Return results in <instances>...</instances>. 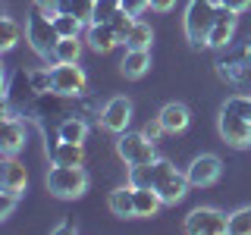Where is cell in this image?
I'll return each mask as SVG.
<instances>
[{
  "instance_id": "cell-2",
  "label": "cell",
  "mask_w": 251,
  "mask_h": 235,
  "mask_svg": "<svg viewBox=\"0 0 251 235\" xmlns=\"http://www.w3.org/2000/svg\"><path fill=\"white\" fill-rule=\"evenodd\" d=\"M25 38L31 44V50L38 53L41 60L47 63H57V44H60V31L53 25V16L44 13V10H31L28 13V22H25Z\"/></svg>"
},
{
  "instance_id": "cell-32",
  "label": "cell",
  "mask_w": 251,
  "mask_h": 235,
  "mask_svg": "<svg viewBox=\"0 0 251 235\" xmlns=\"http://www.w3.org/2000/svg\"><path fill=\"white\" fill-rule=\"evenodd\" d=\"M28 75H31V85H35L38 94L53 91V75H50V69H35V72H28Z\"/></svg>"
},
{
  "instance_id": "cell-7",
  "label": "cell",
  "mask_w": 251,
  "mask_h": 235,
  "mask_svg": "<svg viewBox=\"0 0 251 235\" xmlns=\"http://www.w3.org/2000/svg\"><path fill=\"white\" fill-rule=\"evenodd\" d=\"M50 75H53V91L63 97H82L88 91V75L82 72L78 63H57Z\"/></svg>"
},
{
  "instance_id": "cell-25",
  "label": "cell",
  "mask_w": 251,
  "mask_h": 235,
  "mask_svg": "<svg viewBox=\"0 0 251 235\" xmlns=\"http://www.w3.org/2000/svg\"><path fill=\"white\" fill-rule=\"evenodd\" d=\"M0 31H3V35H0V50H3V53L13 50L16 41H19V35H22V28L16 25L10 16H3V19H0Z\"/></svg>"
},
{
  "instance_id": "cell-38",
  "label": "cell",
  "mask_w": 251,
  "mask_h": 235,
  "mask_svg": "<svg viewBox=\"0 0 251 235\" xmlns=\"http://www.w3.org/2000/svg\"><path fill=\"white\" fill-rule=\"evenodd\" d=\"M35 6L38 10H44V13H57V6H60V0H35Z\"/></svg>"
},
{
  "instance_id": "cell-18",
  "label": "cell",
  "mask_w": 251,
  "mask_h": 235,
  "mask_svg": "<svg viewBox=\"0 0 251 235\" xmlns=\"http://www.w3.org/2000/svg\"><path fill=\"white\" fill-rule=\"evenodd\" d=\"M110 210H113V216H120V219L135 216V188L132 185L113 188V191H110Z\"/></svg>"
},
{
  "instance_id": "cell-9",
  "label": "cell",
  "mask_w": 251,
  "mask_h": 235,
  "mask_svg": "<svg viewBox=\"0 0 251 235\" xmlns=\"http://www.w3.org/2000/svg\"><path fill=\"white\" fill-rule=\"evenodd\" d=\"M185 176H188V185L192 188H210L223 176V160H220L217 154H201V157L192 160V166L185 169Z\"/></svg>"
},
{
  "instance_id": "cell-20",
  "label": "cell",
  "mask_w": 251,
  "mask_h": 235,
  "mask_svg": "<svg viewBox=\"0 0 251 235\" xmlns=\"http://www.w3.org/2000/svg\"><path fill=\"white\" fill-rule=\"evenodd\" d=\"M57 138L63 141H75V144H85V138H88V122H85V116H66V119H60L57 125Z\"/></svg>"
},
{
  "instance_id": "cell-15",
  "label": "cell",
  "mask_w": 251,
  "mask_h": 235,
  "mask_svg": "<svg viewBox=\"0 0 251 235\" xmlns=\"http://www.w3.org/2000/svg\"><path fill=\"white\" fill-rule=\"evenodd\" d=\"M116 44H123V41H120V35L113 31L110 22H91V28H88V47H91L94 53H110Z\"/></svg>"
},
{
  "instance_id": "cell-22",
  "label": "cell",
  "mask_w": 251,
  "mask_h": 235,
  "mask_svg": "<svg viewBox=\"0 0 251 235\" xmlns=\"http://www.w3.org/2000/svg\"><path fill=\"white\" fill-rule=\"evenodd\" d=\"M151 41H154V31L148 22H138L135 19V25H132L129 31V38H126V50H151Z\"/></svg>"
},
{
  "instance_id": "cell-21",
  "label": "cell",
  "mask_w": 251,
  "mask_h": 235,
  "mask_svg": "<svg viewBox=\"0 0 251 235\" xmlns=\"http://www.w3.org/2000/svg\"><path fill=\"white\" fill-rule=\"evenodd\" d=\"M160 207H163V198L154 188H135V216H157Z\"/></svg>"
},
{
  "instance_id": "cell-35",
  "label": "cell",
  "mask_w": 251,
  "mask_h": 235,
  "mask_svg": "<svg viewBox=\"0 0 251 235\" xmlns=\"http://www.w3.org/2000/svg\"><path fill=\"white\" fill-rule=\"evenodd\" d=\"M148 6H151V0H123V10L129 16H135V19L148 10Z\"/></svg>"
},
{
  "instance_id": "cell-34",
  "label": "cell",
  "mask_w": 251,
  "mask_h": 235,
  "mask_svg": "<svg viewBox=\"0 0 251 235\" xmlns=\"http://www.w3.org/2000/svg\"><path fill=\"white\" fill-rule=\"evenodd\" d=\"M141 135H145V138H151V141H160V135H167V129H163L160 116H154L151 122H145V129H141Z\"/></svg>"
},
{
  "instance_id": "cell-13",
  "label": "cell",
  "mask_w": 251,
  "mask_h": 235,
  "mask_svg": "<svg viewBox=\"0 0 251 235\" xmlns=\"http://www.w3.org/2000/svg\"><path fill=\"white\" fill-rule=\"evenodd\" d=\"M47 157H50V166H82L85 147L75 144V141L53 138V141H47Z\"/></svg>"
},
{
  "instance_id": "cell-30",
  "label": "cell",
  "mask_w": 251,
  "mask_h": 235,
  "mask_svg": "<svg viewBox=\"0 0 251 235\" xmlns=\"http://www.w3.org/2000/svg\"><path fill=\"white\" fill-rule=\"evenodd\" d=\"M223 110L242 116V119H251V94H232V97L223 104Z\"/></svg>"
},
{
  "instance_id": "cell-24",
  "label": "cell",
  "mask_w": 251,
  "mask_h": 235,
  "mask_svg": "<svg viewBox=\"0 0 251 235\" xmlns=\"http://www.w3.org/2000/svg\"><path fill=\"white\" fill-rule=\"evenodd\" d=\"M53 25H57L60 38H78L82 35V19H75V16H66V13H53Z\"/></svg>"
},
{
  "instance_id": "cell-11",
  "label": "cell",
  "mask_w": 251,
  "mask_h": 235,
  "mask_svg": "<svg viewBox=\"0 0 251 235\" xmlns=\"http://www.w3.org/2000/svg\"><path fill=\"white\" fill-rule=\"evenodd\" d=\"M132 122V100L129 97H110L100 110V125L113 135H123Z\"/></svg>"
},
{
  "instance_id": "cell-23",
  "label": "cell",
  "mask_w": 251,
  "mask_h": 235,
  "mask_svg": "<svg viewBox=\"0 0 251 235\" xmlns=\"http://www.w3.org/2000/svg\"><path fill=\"white\" fill-rule=\"evenodd\" d=\"M57 13L75 16V19H82V22H88V25H91V16H94V0H60Z\"/></svg>"
},
{
  "instance_id": "cell-36",
  "label": "cell",
  "mask_w": 251,
  "mask_h": 235,
  "mask_svg": "<svg viewBox=\"0 0 251 235\" xmlns=\"http://www.w3.org/2000/svg\"><path fill=\"white\" fill-rule=\"evenodd\" d=\"M220 6H226V10H232V13H245L251 6V0H220Z\"/></svg>"
},
{
  "instance_id": "cell-28",
  "label": "cell",
  "mask_w": 251,
  "mask_h": 235,
  "mask_svg": "<svg viewBox=\"0 0 251 235\" xmlns=\"http://www.w3.org/2000/svg\"><path fill=\"white\" fill-rule=\"evenodd\" d=\"M129 185H135V188H154V163L129 166Z\"/></svg>"
},
{
  "instance_id": "cell-12",
  "label": "cell",
  "mask_w": 251,
  "mask_h": 235,
  "mask_svg": "<svg viewBox=\"0 0 251 235\" xmlns=\"http://www.w3.org/2000/svg\"><path fill=\"white\" fill-rule=\"evenodd\" d=\"M235 25H239V13L226 10V6L217 3V16H214V28H210V38H207V47H223L232 44V35H235Z\"/></svg>"
},
{
  "instance_id": "cell-1",
  "label": "cell",
  "mask_w": 251,
  "mask_h": 235,
  "mask_svg": "<svg viewBox=\"0 0 251 235\" xmlns=\"http://www.w3.org/2000/svg\"><path fill=\"white\" fill-rule=\"evenodd\" d=\"M41 94L35 91L31 85V75L25 69H16L6 82V91H3V116H19V119H31L35 116V104Z\"/></svg>"
},
{
  "instance_id": "cell-4",
  "label": "cell",
  "mask_w": 251,
  "mask_h": 235,
  "mask_svg": "<svg viewBox=\"0 0 251 235\" xmlns=\"http://www.w3.org/2000/svg\"><path fill=\"white\" fill-rule=\"evenodd\" d=\"M214 16L217 6L210 0H188L185 10V38L192 47H204L210 38V28H214Z\"/></svg>"
},
{
  "instance_id": "cell-33",
  "label": "cell",
  "mask_w": 251,
  "mask_h": 235,
  "mask_svg": "<svg viewBox=\"0 0 251 235\" xmlns=\"http://www.w3.org/2000/svg\"><path fill=\"white\" fill-rule=\"evenodd\" d=\"M16 204H19V191H0V219H10Z\"/></svg>"
},
{
  "instance_id": "cell-3",
  "label": "cell",
  "mask_w": 251,
  "mask_h": 235,
  "mask_svg": "<svg viewBox=\"0 0 251 235\" xmlns=\"http://www.w3.org/2000/svg\"><path fill=\"white\" fill-rule=\"evenodd\" d=\"M88 182L91 179L82 166H50V172H47V191L63 201L82 198L88 191Z\"/></svg>"
},
{
  "instance_id": "cell-10",
  "label": "cell",
  "mask_w": 251,
  "mask_h": 235,
  "mask_svg": "<svg viewBox=\"0 0 251 235\" xmlns=\"http://www.w3.org/2000/svg\"><path fill=\"white\" fill-rule=\"evenodd\" d=\"M220 138L229 147H251V119H242L229 110H220Z\"/></svg>"
},
{
  "instance_id": "cell-29",
  "label": "cell",
  "mask_w": 251,
  "mask_h": 235,
  "mask_svg": "<svg viewBox=\"0 0 251 235\" xmlns=\"http://www.w3.org/2000/svg\"><path fill=\"white\" fill-rule=\"evenodd\" d=\"M116 10H123V0H94V16H91V22H110Z\"/></svg>"
},
{
  "instance_id": "cell-37",
  "label": "cell",
  "mask_w": 251,
  "mask_h": 235,
  "mask_svg": "<svg viewBox=\"0 0 251 235\" xmlns=\"http://www.w3.org/2000/svg\"><path fill=\"white\" fill-rule=\"evenodd\" d=\"M176 6V0H151V10L154 13H170Z\"/></svg>"
},
{
  "instance_id": "cell-16",
  "label": "cell",
  "mask_w": 251,
  "mask_h": 235,
  "mask_svg": "<svg viewBox=\"0 0 251 235\" xmlns=\"http://www.w3.org/2000/svg\"><path fill=\"white\" fill-rule=\"evenodd\" d=\"M0 185H3V191H25L28 185V176H25V166L22 163H16L13 157H6L3 160V169H0Z\"/></svg>"
},
{
  "instance_id": "cell-14",
  "label": "cell",
  "mask_w": 251,
  "mask_h": 235,
  "mask_svg": "<svg viewBox=\"0 0 251 235\" xmlns=\"http://www.w3.org/2000/svg\"><path fill=\"white\" fill-rule=\"evenodd\" d=\"M22 147H25V122L19 116H3V138H0L3 157H16Z\"/></svg>"
},
{
  "instance_id": "cell-31",
  "label": "cell",
  "mask_w": 251,
  "mask_h": 235,
  "mask_svg": "<svg viewBox=\"0 0 251 235\" xmlns=\"http://www.w3.org/2000/svg\"><path fill=\"white\" fill-rule=\"evenodd\" d=\"M110 25H113L116 35H120V41H126V38H129V31H132V25H135V16H129L126 10H116L113 19H110Z\"/></svg>"
},
{
  "instance_id": "cell-6",
  "label": "cell",
  "mask_w": 251,
  "mask_h": 235,
  "mask_svg": "<svg viewBox=\"0 0 251 235\" xmlns=\"http://www.w3.org/2000/svg\"><path fill=\"white\" fill-rule=\"evenodd\" d=\"M182 226L188 235H226L229 232V216L214 207H198L185 216Z\"/></svg>"
},
{
  "instance_id": "cell-8",
  "label": "cell",
  "mask_w": 251,
  "mask_h": 235,
  "mask_svg": "<svg viewBox=\"0 0 251 235\" xmlns=\"http://www.w3.org/2000/svg\"><path fill=\"white\" fill-rule=\"evenodd\" d=\"M116 151H120V157L129 166H145V163H154L157 157H154V141L151 138H145L138 132H123L120 141H116Z\"/></svg>"
},
{
  "instance_id": "cell-26",
  "label": "cell",
  "mask_w": 251,
  "mask_h": 235,
  "mask_svg": "<svg viewBox=\"0 0 251 235\" xmlns=\"http://www.w3.org/2000/svg\"><path fill=\"white\" fill-rule=\"evenodd\" d=\"M229 235H251V207H239L229 213Z\"/></svg>"
},
{
  "instance_id": "cell-27",
  "label": "cell",
  "mask_w": 251,
  "mask_h": 235,
  "mask_svg": "<svg viewBox=\"0 0 251 235\" xmlns=\"http://www.w3.org/2000/svg\"><path fill=\"white\" fill-rule=\"evenodd\" d=\"M78 53H82L78 38H60V44H57V63H78Z\"/></svg>"
},
{
  "instance_id": "cell-17",
  "label": "cell",
  "mask_w": 251,
  "mask_h": 235,
  "mask_svg": "<svg viewBox=\"0 0 251 235\" xmlns=\"http://www.w3.org/2000/svg\"><path fill=\"white\" fill-rule=\"evenodd\" d=\"M188 119H192V113H188L185 104H167L160 110V122H163V129H167V135H179V132H185Z\"/></svg>"
},
{
  "instance_id": "cell-19",
  "label": "cell",
  "mask_w": 251,
  "mask_h": 235,
  "mask_svg": "<svg viewBox=\"0 0 251 235\" xmlns=\"http://www.w3.org/2000/svg\"><path fill=\"white\" fill-rule=\"evenodd\" d=\"M148 69H151V50H126L120 63V72L126 78H141Z\"/></svg>"
},
{
  "instance_id": "cell-5",
  "label": "cell",
  "mask_w": 251,
  "mask_h": 235,
  "mask_svg": "<svg viewBox=\"0 0 251 235\" xmlns=\"http://www.w3.org/2000/svg\"><path fill=\"white\" fill-rule=\"evenodd\" d=\"M188 176L179 172L170 160H154V191L163 198V204H179L188 191Z\"/></svg>"
}]
</instances>
